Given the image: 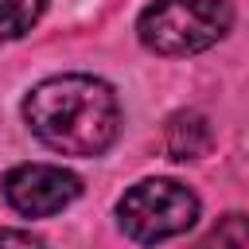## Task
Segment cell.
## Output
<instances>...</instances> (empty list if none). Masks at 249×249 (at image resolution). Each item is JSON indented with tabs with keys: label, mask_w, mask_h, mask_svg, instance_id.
<instances>
[{
	"label": "cell",
	"mask_w": 249,
	"mask_h": 249,
	"mask_svg": "<svg viewBox=\"0 0 249 249\" xmlns=\"http://www.w3.org/2000/svg\"><path fill=\"white\" fill-rule=\"evenodd\" d=\"M23 121L58 156H101L121 132V101L101 78L58 74L23 97Z\"/></svg>",
	"instance_id": "1"
},
{
	"label": "cell",
	"mask_w": 249,
	"mask_h": 249,
	"mask_svg": "<svg viewBox=\"0 0 249 249\" xmlns=\"http://www.w3.org/2000/svg\"><path fill=\"white\" fill-rule=\"evenodd\" d=\"M233 27V4L230 0H152L140 19L136 35L156 54H198L226 39Z\"/></svg>",
	"instance_id": "2"
},
{
	"label": "cell",
	"mask_w": 249,
	"mask_h": 249,
	"mask_svg": "<svg viewBox=\"0 0 249 249\" xmlns=\"http://www.w3.org/2000/svg\"><path fill=\"white\" fill-rule=\"evenodd\" d=\"M117 218L132 241L156 245V241H167L195 226L198 198L191 187H183L175 179H144L124 191V198L117 202Z\"/></svg>",
	"instance_id": "3"
},
{
	"label": "cell",
	"mask_w": 249,
	"mask_h": 249,
	"mask_svg": "<svg viewBox=\"0 0 249 249\" xmlns=\"http://www.w3.org/2000/svg\"><path fill=\"white\" fill-rule=\"evenodd\" d=\"M82 195V179L54 163H19L4 175V198L23 218H51Z\"/></svg>",
	"instance_id": "4"
},
{
	"label": "cell",
	"mask_w": 249,
	"mask_h": 249,
	"mask_svg": "<svg viewBox=\"0 0 249 249\" xmlns=\"http://www.w3.org/2000/svg\"><path fill=\"white\" fill-rule=\"evenodd\" d=\"M210 144H214V128L198 109H179V113L167 117L163 148H167L171 160H198V156L210 152Z\"/></svg>",
	"instance_id": "5"
},
{
	"label": "cell",
	"mask_w": 249,
	"mask_h": 249,
	"mask_svg": "<svg viewBox=\"0 0 249 249\" xmlns=\"http://www.w3.org/2000/svg\"><path fill=\"white\" fill-rule=\"evenodd\" d=\"M43 16V0H0V39H19Z\"/></svg>",
	"instance_id": "6"
},
{
	"label": "cell",
	"mask_w": 249,
	"mask_h": 249,
	"mask_svg": "<svg viewBox=\"0 0 249 249\" xmlns=\"http://www.w3.org/2000/svg\"><path fill=\"white\" fill-rule=\"evenodd\" d=\"M195 249H249V230H245V214H226L210 226V233L195 245Z\"/></svg>",
	"instance_id": "7"
},
{
	"label": "cell",
	"mask_w": 249,
	"mask_h": 249,
	"mask_svg": "<svg viewBox=\"0 0 249 249\" xmlns=\"http://www.w3.org/2000/svg\"><path fill=\"white\" fill-rule=\"evenodd\" d=\"M0 249H43V241H39L31 230L4 226V230H0Z\"/></svg>",
	"instance_id": "8"
}]
</instances>
